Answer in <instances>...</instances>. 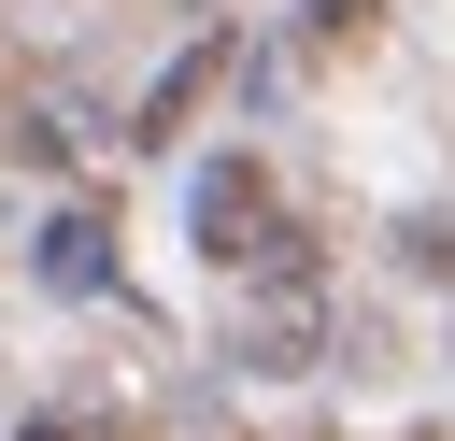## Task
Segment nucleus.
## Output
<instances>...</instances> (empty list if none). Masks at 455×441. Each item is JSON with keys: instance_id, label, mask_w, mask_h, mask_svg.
I'll use <instances>...</instances> for the list:
<instances>
[{"instance_id": "f03ea898", "label": "nucleus", "mask_w": 455, "mask_h": 441, "mask_svg": "<svg viewBox=\"0 0 455 441\" xmlns=\"http://www.w3.org/2000/svg\"><path fill=\"white\" fill-rule=\"evenodd\" d=\"M43 270H57V285H100V213H71V228H43Z\"/></svg>"}, {"instance_id": "f257e3e1", "label": "nucleus", "mask_w": 455, "mask_h": 441, "mask_svg": "<svg viewBox=\"0 0 455 441\" xmlns=\"http://www.w3.org/2000/svg\"><path fill=\"white\" fill-rule=\"evenodd\" d=\"M199 242H213V256H284V242H270V185H256L242 156L199 185Z\"/></svg>"}]
</instances>
